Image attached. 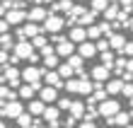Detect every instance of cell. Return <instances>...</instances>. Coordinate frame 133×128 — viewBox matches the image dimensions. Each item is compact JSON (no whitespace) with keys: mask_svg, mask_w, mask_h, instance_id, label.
Segmentation results:
<instances>
[{"mask_svg":"<svg viewBox=\"0 0 133 128\" xmlns=\"http://www.w3.org/2000/svg\"><path fill=\"white\" fill-rule=\"evenodd\" d=\"M99 116H102V121H109V118H114L116 114H121L123 111V99L121 97H109L99 104Z\"/></svg>","mask_w":133,"mask_h":128,"instance_id":"6da1fadb","label":"cell"},{"mask_svg":"<svg viewBox=\"0 0 133 128\" xmlns=\"http://www.w3.org/2000/svg\"><path fill=\"white\" fill-rule=\"evenodd\" d=\"M0 111H3V121H17V118L27 111V104L17 99V102H3V106H0Z\"/></svg>","mask_w":133,"mask_h":128,"instance_id":"7a4b0ae2","label":"cell"},{"mask_svg":"<svg viewBox=\"0 0 133 128\" xmlns=\"http://www.w3.org/2000/svg\"><path fill=\"white\" fill-rule=\"evenodd\" d=\"M87 73H90V80H92V82H102V85H107L109 80H111L114 70L109 68V65H104V63H92V65L87 68Z\"/></svg>","mask_w":133,"mask_h":128,"instance_id":"3957f363","label":"cell"},{"mask_svg":"<svg viewBox=\"0 0 133 128\" xmlns=\"http://www.w3.org/2000/svg\"><path fill=\"white\" fill-rule=\"evenodd\" d=\"M44 75H46L44 65H22V82H24V85L44 82Z\"/></svg>","mask_w":133,"mask_h":128,"instance_id":"277c9868","label":"cell"},{"mask_svg":"<svg viewBox=\"0 0 133 128\" xmlns=\"http://www.w3.org/2000/svg\"><path fill=\"white\" fill-rule=\"evenodd\" d=\"M49 7H44V5H32L27 10V22H34V24H44L46 19H49Z\"/></svg>","mask_w":133,"mask_h":128,"instance_id":"5b68a950","label":"cell"},{"mask_svg":"<svg viewBox=\"0 0 133 128\" xmlns=\"http://www.w3.org/2000/svg\"><path fill=\"white\" fill-rule=\"evenodd\" d=\"M34 53H36V49L32 46V41H17V46L12 51V56H17L19 60H32Z\"/></svg>","mask_w":133,"mask_h":128,"instance_id":"8992f818","label":"cell"},{"mask_svg":"<svg viewBox=\"0 0 133 128\" xmlns=\"http://www.w3.org/2000/svg\"><path fill=\"white\" fill-rule=\"evenodd\" d=\"M61 94H63V92H58L56 87H51V85H44L41 90H39V94H36V97L41 99L44 104H56V102L61 99Z\"/></svg>","mask_w":133,"mask_h":128,"instance_id":"52a82bcc","label":"cell"},{"mask_svg":"<svg viewBox=\"0 0 133 128\" xmlns=\"http://www.w3.org/2000/svg\"><path fill=\"white\" fill-rule=\"evenodd\" d=\"M56 53L61 56V60H68L70 56L77 53V44H73L70 39H65V41H61V44L56 46Z\"/></svg>","mask_w":133,"mask_h":128,"instance_id":"ba28073f","label":"cell"},{"mask_svg":"<svg viewBox=\"0 0 133 128\" xmlns=\"http://www.w3.org/2000/svg\"><path fill=\"white\" fill-rule=\"evenodd\" d=\"M65 36H68L73 44L80 46V44L87 41V27H80V24H77V27H70V29L65 31Z\"/></svg>","mask_w":133,"mask_h":128,"instance_id":"9c48e42d","label":"cell"},{"mask_svg":"<svg viewBox=\"0 0 133 128\" xmlns=\"http://www.w3.org/2000/svg\"><path fill=\"white\" fill-rule=\"evenodd\" d=\"M77 53H80L85 60H95V58H99V51H97V44H95V41H85V44H80V46H77Z\"/></svg>","mask_w":133,"mask_h":128,"instance_id":"30bf717a","label":"cell"},{"mask_svg":"<svg viewBox=\"0 0 133 128\" xmlns=\"http://www.w3.org/2000/svg\"><path fill=\"white\" fill-rule=\"evenodd\" d=\"M41 118H44L46 123H58V126H61V121H63V111H61V109L56 106V104H49Z\"/></svg>","mask_w":133,"mask_h":128,"instance_id":"8fae6325","label":"cell"},{"mask_svg":"<svg viewBox=\"0 0 133 128\" xmlns=\"http://www.w3.org/2000/svg\"><path fill=\"white\" fill-rule=\"evenodd\" d=\"M123 85H126V80L123 77H111L109 82L104 85V90L109 97H121V92H123Z\"/></svg>","mask_w":133,"mask_h":128,"instance_id":"7c38bea8","label":"cell"},{"mask_svg":"<svg viewBox=\"0 0 133 128\" xmlns=\"http://www.w3.org/2000/svg\"><path fill=\"white\" fill-rule=\"evenodd\" d=\"M46 106H49V104H44L41 99L36 97V99H32V102L27 104V111H29L34 118H41V116H44V111H46Z\"/></svg>","mask_w":133,"mask_h":128,"instance_id":"4fadbf2b","label":"cell"},{"mask_svg":"<svg viewBox=\"0 0 133 128\" xmlns=\"http://www.w3.org/2000/svg\"><path fill=\"white\" fill-rule=\"evenodd\" d=\"M111 5V0H87V7L90 10H95L97 15H104V10Z\"/></svg>","mask_w":133,"mask_h":128,"instance_id":"5bb4252c","label":"cell"},{"mask_svg":"<svg viewBox=\"0 0 133 128\" xmlns=\"http://www.w3.org/2000/svg\"><path fill=\"white\" fill-rule=\"evenodd\" d=\"M0 94H3V102H17L19 99L17 90H12L10 85H3V87H0Z\"/></svg>","mask_w":133,"mask_h":128,"instance_id":"9a60e30c","label":"cell"},{"mask_svg":"<svg viewBox=\"0 0 133 128\" xmlns=\"http://www.w3.org/2000/svg\"><path fill=\"white\" fill-rule=\"evenodd\" d=\"M15 123H17V128H32V126H34V116L29 114V111H24V114H22Z\"/></svg>","mask_w":133,"mask_h":128,"instance_id":"2e32d148","label":"cell"},{"mask_svg":"<svg viewBox=\"0 0 133 128\" xmlns=\"http://www.w3.org/2000/svg\"><path fill=\"white\" fill-rule=\"evenodd\" d=\"M77 128H99V123H95V121H87V118H82V121L77 123Z\"/></svg>","mask_w":133,"mask_h":128,"instance_id":"e0dca14e","label":"cell"}]
</instances>
